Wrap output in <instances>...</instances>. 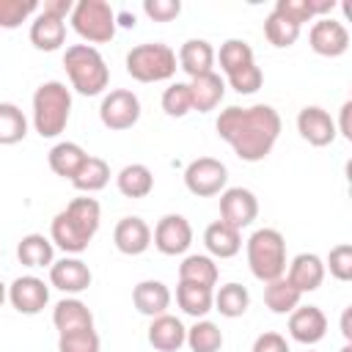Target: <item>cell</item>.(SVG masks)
<instances>
[{
  "label": "cell",
  "mask_w": 352,
  "mask_h": 352,
  "mask_svg": "<svg viewBox=\"0 0 352 352\" xmlns=\"http://www.w3.org/2000/svg\"><path fill=\"white\" fill-rule=\"evenodd\" d=\"M214 129L242 162H261L280 138V116L272 104H231L220 110Z\"/></svg>",
  "instance_id": "obj_1"
},
{
  "label": "cell",
  "mask_w": 352,
  "mask_h": 352,
  "mask_svg": "<svg viewBox=\"0 0 352 352\" xmlns=\"http://www.w3.org/2000/svg\"><path fill=\"white\" fill-rule=\"evenodd\" d=\"M102 223V206L96 198H74L66 209H60L50 223V239L66 256L82 253L96 236Z\"/></svg>",
  "instance_id": "obj_2"
},
{
  "label": "cell",
  "mask_w": 352,
  "mask_h": 352,
  "mask_svg": "<svg viewBox=\"0 0 352 352\" xmlns=\"http://www.w3.org/2000/svg\"><path fill=\"white\" fill-rule=\"evenodd\" d=\"M63 69L69 82L82 96H99L110 82V69L102 52L91 44H72L63 52Z\"/></svg>",
  "instance_id": "obj_3"
},
{
  "label": "cell",
  "mask_w": 352,
  "mask_h": 352,
  "mask_svg": "<svg viewBox=\"0 0 352 352\" xmlns=\"http://www.w3.org/2000/svg\"><path fill=\"white\" fill-rule=\"evenodd\" d=\"M72 116V91L60 80H47L33 94V129L41 138H58Z\"/></svg>",
  "instance_id": "obj_4"
},
{
  "label": "cell",
  "mask_w": 352,
  "mask_h": 352,
  "mask_svg": "<svg viewBox=\"0 0 352 352\" xmlns=\"http://www.w3.org/2000/svg\"><path fill=\"white\" fill-rule=\"evenodd\" d=\"M248 267L256 280L270 283L286 272V239L278 228H256L245 245Z\"/></svg>",
  "instance_id": "obj_5"
},
{
  "label": "cell",
  "mask_w": 352,
  "mask_h": 352,
  "mask_svg": "<svg viewBox=\"0 0 352 352\" xmlns=\"http://www.w3.org/2000/svg\"><path fill=\"white\" fill-rule=\"evenodd\" d=\"M179 69L176 52L162 41H146L126 52V74L138 82H162L170 80Z\"/></svg>",
  "instance_id": "obj_6"
},
{
  "label": "cell",
  "mask_w": 352,
  "mask_h": 352,
  "mask_svg": "<svg viewBox=\"0 0 352 352\" xmlns=\"http://www.w3.org/2000/svg\"><path fill=\"white\" fill-rule=\"evenodd\" d=\"M72 28L80 38H85L91 47L104 44L116 36V11L107 0H77L72 14Z\"/></svg>",
  "instance_id": "obj_7"
},
{
  "label": "cell",
  "mask_w": 352,
  "mask_h": 352,
  "mask_svg": "<svg viewBox=\"0 0 352 352\" xmlns=\"http://www.w3.org/2000/svg\"><path fill=\"white\" fill-rule=\"evenodd\" d=\"M226 182L228 168L214 157H198L184 168V187L198 198L220 195L226 190Z\"/></svg>",
  "instance_id": "obj_8"
},
{
  "label": "cell",
  "mask_w": 352,
  "mask_h": 352,
  "mask_svg": "<svg viewBox=\"0 0 352 352\" xmlns=\"http://www.w3.org/2000/svg\"><path fill=\"white\" fill-rule=\"evenodd\" d=\"M99 118L113 132L132 129L140 121V99L132 91H126V88H116V91H110V94L102 96Z\"/></svg>",
  "instance_id": "obj_9"
},
{
  "label": "cell",
  "mask_w": 352,
  "mask_h": 352,
  "mask_svg": "<svg viewBox=\"0 0 352 352\" xmlns=\"http://www.w3.org/2000/svg\"><path fill=\"white\" fill-rule=\"evenodd\" d=\"M151 242L162 256H182L192 245V226L184 214H165L160 217Z\"/></svg>",
  "instance_id": "obj_10"
},
{
  "label": "cell",
  "mask_w": 352,
  "mask_h": 352,
  "mask_svg": "<svg viewBox=\"0 0 352 352\" xmlns=\"http://www.w3.org/2000/svg\"><path fill=\"white\" fill-rule=\"evenodd\" d=\"M308 44L322 58H338L349 50V30L333 16H322L308 30Z\"/></svg>",
  "instance_id": "obj_11"
},
{
  "label": "cell",
  "mask_w": 352,
  "mask_h": 352,
  "mask_svg": "<svg viewBox=\"0 0 352 352\" xmlns=\"http://www.w3.org/2000/svg\"><path fill=\"white\" fill-rule=\"evenodd\" d=\"M258 214V201L248 187H226L220 192V220L231 228H248Z\"/></svg>",
  "instance_id": "obj_12"
},
{
  "label": "cell",
  "mask_w": 352,
  "mask_h": 352,
  "mask_svg": "<svg viewBox=\"0 0 352 352\" xmlns=\"http://www.w3.org/2000/svg\"><path fill=\"white\" fill-rule=\"evenodd\" d=\"M8 302L14 305V311L25 316H36L50 302V286L36 275H19L8 286Z\"/></svg>",
  "instance_id": "obj_13"
},
{
  "label": "cell",
  "mask_w": 352,
  "mask_h": 352,
  "mask_svg": "<svg viewBox=\"0 0 352 352\" xmlns=\"http://www.w3.org/2000/svg\"><path fill=\"white\" fill-rule=\"evenodd\" d=\"M297 132L305 143L322 148V146H330L336 140V121L330 118V113L319 104H305L300 113H297Z\"/></svg>",
  "instance_id": "obj_14"
},
{
  "label": "cell",
  "mask_w": 352,
  "mask_h": 352,
  "mask_svg": "<svg viewBox=\"0 0 352 352\" xmlns=\"http://www.w3.org/2000/svg\"><path fill=\"white\" fill-rule=\"evenodd\" d=\"M50 283L63 294H80L91 286V270L77 256H63L50 264Z\"/></svg>",
  "instance_id": "obj_15"
},
{
  "label": "cell",
  "mask_w": 352,
  "mask_h": 352,
  "mask_svg": "<svg viewBox=\"0 0 352 352\" xmlns=\"http://www.w3.org/2000/svg\"><path fill=\"white\" fill-rule=\"evenodd\" d=\"M324 333H327V316L322 314L319 305H297L289 314V336L297 344L314 346L324 338Z\"/></svg>",
  "instance_id": "obj_16"
},
{
  "label": "cell",
  "mask_w": 352,
  "mask_h": 352,
  "mask_svg": "<svg viewBox=\"0 0 352 352\" xmlns=\"http://www.w3.org/2000/svg\"><path fill=\"white\" fill-rule=\"evenodd\" d=\"M113 242L116 248L124 253V256H140L148 250L151 245V228L143 217L138 214H129V217H121L113 228Z\"/></svg>",
  "instance_id": "obj_17"
},
{
  "label": "cell",
  "mask_w": 352,
  "mask_h": 352,
  "mask_svg": "<svg viewBox=\"0 0 352 352\" xmlns=\"http://www.w3.org/2000/svg\"><path fill=\"white\" fill-rule=\"evenodd\" d=\"M324 272H327V270H324V261H322L316 253H297L283 275H286V280H289L300 294H305V292H316V289L322 286Z\"/></svg>",
  "instance_id": "obj_18"
},
{
  "label": "cell",
  "mask_w": 352,
  "mask_h": 352,
  "mask_svg": "<svg viewBox=\"0 0 352 352\" xmlns=\"http://www.w3.org/2000/svg\"><path fill=\"white\" fill-rule=\"evenodd\" d=\"M184 338H187V327L173 314L154 316L148 324V344L157 352H179L184 346Z\"/></svg>",
  "instance_id": "obj_19"
},
{
  "label": "cell",
  "mask_w": 352,
  "mask_h": 352,
  "mask_svg": "<svg viewBox=\"0 0 352 352\" xmlns=\"http://www.w3.org/2000/svg\"><path fill=\"white\" fill-rule=\"evenodd\" d=\"M176 60H179V69L190 80L198 74H209V72H214V47L206 38H187L179 47Z\"/></svg>",
  "instance_id": "obj_20"
},
{
  "label": "cell",
  "mask_w": 352,
  "mask_h": 352,
  "mask_svg": "<svg viewBox=\"0 0 352 352\" xmlns=\"http://www.w3.org/2000/svg\"><path fill=\"white\" fill-rule=\"evenodd\" d=\"M132 305L138 308V314L143 316H162L168 314L170 308V289L162 283V280H140L135 289H132Z\"/></svg>",
  "instance_id": "obj_21"
},
{
  "label": "cell",
  "mask_w": 352,
  "mask_h": 352,
  "mask_svg": "<svg viewBox=\"0 0 352 352\" xmlns=\"http://www.w3.org/2000/svg\"><path fill=\"white\" fill-rule=\"evenodd\" d=\"M66 41V19L52 16L38 8V16L30 22V44L41 52H55Z\"/></svg>",
  "instance_id": "obj_22"
},
{
  "label": "cell",
  "mask_w": 352,
  "mask_h": 352,
  "mask_svg": "<svg viewBox=\"0 0 352 352\" xmlns=\"http://www.w3.org/2000/svg\"><path fill=\"white\" fill-rule=\"evenodd\" d=\"M52 324H55L58 336L60 333H72V330H88V327H94V314L82 300L63 297L52 308Z\"/></svg>",
  "instance_id": "obj_23"
},
{
  "label": "cell",
  "mask_w": 352,
  "mask_h": 352,
  "mask_svg": "<svg viewBox=\"0 0 352 352\" xmlns=\"http://www.w3.org/2000/svg\"><path fill=\"white\" fill-rule=\"evenodd\" d=\"M187 85H190V96H192V110H198V113L214 110L226 96V80L217 72L198 74Z\"/></svg>",
  "instance_id": "obj_24"
},
{
  "label": "cell",
  "mask_w": 352,
  "mask_h": 352,
  "mask_svg": "<svg viewBox=\"0 0 352 352\" xmlns=\"http://www.w3.org/2000/svg\"><path fill=\"white\" fill-rule=\"evenodd\" d=\"M204 245H206L209 256H214V258H231V256H236L242 250V234L236 228H231L228 223L214 220L204 231Z\"/></svg>",
  "instance_id": "obj_25"
},
{
  "label": "cell",
  "mask_w": 352,
  "mask_h": 352,
  "mask_svg": "<svg viewBox=\"0 0 352 352\" xmlns=\"http://www.w3.org/2000/svg\"><path fill=\"white\" fill-rule=\"evenodd\" d=\"M85 160H88V151H85L80 143H74V140H60V143H55V146L50 148V157H47L52 173L60 176V179H69V182H72L74 173L82 168Z\"/></svg>",
  "instance_id": "obj_26"
},
{
  "label": "cell",
  "mask_w": 352,
  "mask_h": 352,
  "mask_svg": "<svg viewBox=\"0 0 352 352\" xmlns=\"http://www.w3.org/2000/svg\"><path fill=\"white\" fill-rule=\"evenodd\" d=\"M176 302L187 316L204 319L212 305H214V289L201 286V283H190V280H179L176 286Z\"/></svg>",
  "instance_id": "obj_27"
},
{
  "label": "cell",
  "mask_w": 352,
  "mask_h": 352,
  "mask_svg": "<svg viewBox=\"0 0 352 352\" xmlns=\"http://www.w3.org/2000/svg\"><path fill=\"white\" fill-rule=\"evenodd\" d=\"M116 187H118V192L124 198H146L154 190V173L143 162L124 165L118 170V176H116Z\"/></svg>",
  "instance_id": "obj_28"
},
{
  "label": "cell",
  "mask_w": 352,
  "mask_h": 352,
  "mask_svg": "<svg viewBox=\"0 0 352 352\" xmlns=\"http://www.w3.org/2000/svg\"><path fill=\"white\" fill-rule=\"evenodd\" d=\"M16 258L19 264L36 270V267H50L55 261V245L44 234H25L16 245Z\"/></svg>",
  "instance_id": "obj_29"
},
{
  "label": "cell",
  "mask_w": 352,
  "mask_h": 352,
  "mask_svg": "<svg viewBox=\"0 0 352 352\" xmlns=\"http://www.w3.org/2000/svg\"><path fill=\"white\" fill-rule=\"evenodd\" d=\"M333 8H336V0H278L275 3V11H280L300 28H302V22L327 16Z\"/></svg>",
  "instance_id": "obj_30"
},
{
  "label": "cell",
  "mask_w": 352,
  "mask_h": 352,
  "mask_svg": "<svg viewBox=\"0 0 352 352\" xmlns=\"http://www.w3.org/2000/svg\"><path fill=\"white\" fill-rule=\"evenodd\" d=\"M217 278H220V272H217V264H214L212 256L190 253L179 264V280H190V283H201V286L214 289Z\"/></svg>",
  "instance_id": "obj_31"
},
{
  "label": "cell",
  "mask_w": 352,
  "mask_h": 352,
  "mask_svg": "<svg viewBox=\"0 0 352 352\" xmlns=\"http://www.w3.org/2000/svg\"><path fill=\"white\" fill-rule=\"evenodd\" d=\"M300 300H302V294L286 280V275L264 283V305L272 314H292L300 305Z\"/></svg>",
  "instance_id": "obj_32"
},
{
  "label": "cell",
  "mask_w": 352,
  "mask_h": 352,
  "mask_svg": "<svg viewBox=\"0 0 352 352\" xmlns=\"http://www.w3.org/2000/svg\"><path fill=\"white\" fill-rule=\"evenodd\" d=\"M107 182H110V165H107L102 157H91V154H88V160L82 162V168H80V170L74 173V179H72L74 190H80V192H85V195L99 192Z\"/></svg>",
  "instance_id": "obj_33"
},
{
  "label": "cell",
  "mask_w": 352,
  "mask_h": 352,
  "mask_svg": "<svg viewBox=\"0 0 352 352\" xmlns=\"http://www.w3.org/2000/svg\"><path fill=\"white\" fill-rule=\"evenodd\" d=\"M212 308L220 311L228 319H236L250 308V292L242 283H226L214 292V305Z\"/></svg>",
  "instance_id": "obj_34"
},
{
  "label": "cell",
  "mask_w": 352,
  "mask_h": 352,
  "mask_svg": "<svg viewBox=\"0 0 352 352\" xmlns=\"http://www.w3.org/2000/svg\"><path fill=\"white\" fill-rule=\"evenodd\" d=\"M300 25H294L289 16H283L280 11H270L267 14V19H264V36H267V41L272 44V47H278V50H283V47H292L297 38H300Z\"/></svg>",
  "instance_id": "obj_35"
},
{
  "label": "cell",
  "mask_w": 352,
  "mask_h": 352,
  "mask_svg": "<svg viewBox=\"0 0 352 352\" xmlns=\"http://www.w3.org/2000/svg\"><path fill=\"white\" fill-rule=\"evenodd\" d=\"M184 344L192 352H220L223 346V330L209 319H195L192 327H187Z\"/></svg>",
  "instance_id": "obj_36"
},
{
  "label": "cell",
  "mask_w": 352,
  "mask_h": 352,
  "mask_svg": "<svg viewBox=\"0 0 352 352\" xmlns=\"http://www.w3.org/2000/svg\"><path fill=\"white\" fill-rule=\"evenodd\" d=\"M25 135H28L25 113L11 102H0V146H14L25 140Z\"/></svg>",
  "instance_id": "obj_37"
},
{
  "label": "cell",
  "mask_w": 352,
  "mask_h": 352,
  "mask_svg": "<svg viewBox=\"0 0 352 352\" xmlns=\"http://www.w3.org/2000/svg\"><path fill=\"white\" fill-rule=\"evenodd\" d=\"M214 60H220V69L226 74L248 66V63H256L253 58V47L245 41V38H228L220 44V52H214Z\"/></svg>",
  "instance_id": "obj_38"
},
{
  "label": "cell",
  "mask_w": 352,
  "mask_h": 352,
  "mask_svg": "<svg viewBox=\"0 0 352 352\" xmlns=\"http://www.w3.org/2000/svg\"><path fill=\"white\" fill-rule=\"evenodd\" d=\"M162 110L170 118H184L192 110V96H190V85L187 82H170L162 91Z\"/></svg>",
  "instance_id": "obj_39"
},
{
  "label": "cell",
  "mask_w": 352,
  "mask_h": 352,
  "mask_svg": "<svg viewBox=\"0 0 352 352\" xmlns=\"http://www.w3.org/2000/svg\"><path fill=\"white\" fill-rule=\"evenodd\" d=\"M99 349H102V341L94 327L58 336V352H99Z\"/></svg>",
  "instance_id": "obj_40"
},
{
  "label": "cell",
  "mask_w": 352,
  "mask_h": 352,
  "mask_svg": "<svg viewBox=\"0 0 352 352\" xmlns=\"http://www.w3.org/2000/svg\"><path fill=\"white\" fill-rule=\"evenodd\" d=\"M36 11H38V0H0V28L14 30Z\"/></svg>",
  "instance_id": "obj_41"
},
{
  "label": "cell",
  "mask_w": 352,
  "mask_h": 352,
  "mask_svg": "<svg viewBox=\"0 0 352 352\" xmlns=\"http://www.w3.org/2000/svg\"><path fill=\"white\" fill-rule=\"evenodd\" d=\"M324 270H330V275L336 280H352V245L341 242L336 248H330L327 258H324Z\"/></svg>",
  "instance_id": "obj_42"
},
{
  "label": "cell",
  "mask_w": 352,
  "mask_h": 352,
  "mask_svg": "<svg viewBox=\"0 0 352 352\" xmlns=\"http://www.w3.org/2000/svg\"><path fill=\"white\" fill-rule=\"evenodd\" d=\"M226 80L236 94H256L261 88V82H264V74H261V69L256 63H248V66L226 74Z\"/></svg>",
  "instance_id": "obj_43"
},
{
  "label": "cell",
  "mask_w": 352,
  "mask_h": 352,
  "mask_svg": "<svg viewBox=\"0 0 352 352\" xmlns=\"http://www.w3.org/2000/svg\"><path fill=\"white\" fill-rule=\"evenodd\" d=\"M143 11L154 22H170V19H176L182 14V3L179 0H146Z\"/></svg>",
  "instance_id": "obj_44"
},
{
  "label": "cell",
  "mask_w": 352,
  "mask_h": 352,
  "mask_svg": "<svg viewBox=\"0 0 352 352\" xmlns=\"http://www.w3.org/2000/svg\"><path fill=\"white\" fill-rule=\"evenodd\" d=\"M250 352H292V349H289V341H286L280 333L267 330V333L256 336V341H253Z\"/></svg>",
  "instance_id": "obj_45"
},
{
  "label": "cell",
  "mask_w": 352,
  "mask_h": 352,
  "mask_svg": "<svg viewBox=\"0 0 352 352\" xmlns=\"http://www.w3.org/2000/svg\"><path fill=\"white\" fill-rule=\"evenodd\" d=\"M336 132H338L344 140H352V102H349V99L341 104V116H338Z\"/></svg>",
  "instance_id": "obj_46"
},
{
  "label": "cell",
  "mask_w": 352,
  "mask_h": 352,
  "mask_svg": "<svg viewBox=\"0 0 352 352\" xmlns=\"http://www.w3.org/2000/svg\"><path fill=\"white\" fill-rule=\"evenodd\" d=\"M38 8H41V11H47V14H52V16H60V19H66V16L72 14L74 3H72V0H44Z\"/></svg>",
  "instance_id": "obj_47"
},
{
  "label": "cell",
  "mask_w": 352,
  "mask_h": 352,
  "mask_svg": "<svg viewBox=\"0 0 352 352\" xmlns=\"http://www.w3.org/2000/svg\"><path fill=\"white\" fill-rule=\"evenodd\" d=\"M349 316H352V308H344V314H341V333H344L346 344H352V327H349Z\"/></svg>",
  "instance_id": "obj_48"
},
{
  "label": "cell",
  "mask_w": 352,
  "mask_h": 352,
  "mask_svg": "<svg viewBox=\"0 0 352 352\" xmlns=\"http://www.w3.org/2000/svg\"><path fill=\"white\" fill-rule=\"evenodd\" d=\"M116 22H118V25H124V28H135V16H132V14H126V11L116 14Z\"/></svg>",
  "instance_id": "obj_49"
},
{
  "label": "cell",
  "mask_w": 352,
  "mask_h": 352,
  "mask_svg": "<svg viewBox=\"0 0 352 352\" xmlns=\"http://www.w3.org/2000/svg\"><path fill=\"white\" fill-rule=\"evenodd\" d=\"M6 300H8V289H6V283L0 280V305H3Z\"/></svg>",
  "instance_id": "obj_50"
},
{
  "label": "cell",
  "mask_w": 352,
  "mask_h": 352,
  "mask_svg": "<svg viewBox=\"0 0 352 352\" xmlns=\"http://www.w3.org/2000/svg\"><path fill=\"white\" fill-rule=\"evenodd\" d=\"M338 352H352V344H344V346H341Z\"/></svg>",
  "instance_id": "obj_51"
},
{
  "label": "cell",
  "mask_w": 352,
  "mask_h": 352,
  "mask_svg": "<svg viewBox=\"0 0 352 352\" xmlns=\"http://www.w3.org/2000/svg\"><path fill=\"white\" fill-rule=\"evenodd\" d=\"M305 352H316V349H305Z\"/></svg>",
  "instance_id": "obj_52"
}]
</instances>
